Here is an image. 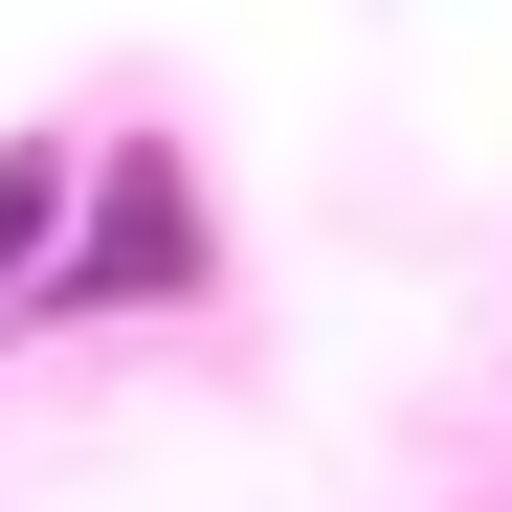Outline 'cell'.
<instances>
[{
	"label": "cell",
	"mask_w": 512,
	"mask_h": 512,
	"mask_svg": "<svg viewBox=\"0 0 512 512\" xmlns=\"http://www.w3.org/2000/svg\"><path fill=\"white\" fill-rule=\"evenodd\" d=\"M223 290V223H201V156H90V223H67V268H45V312H201Z\"/></svg>",
	"instance_id": "cell-1"
}]
</instances>
